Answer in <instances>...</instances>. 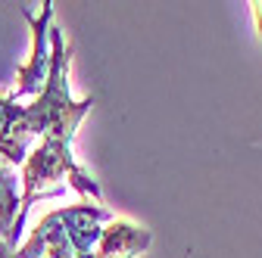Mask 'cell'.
<instances>
[{
  "mask_svg": "<svg viewBox=\"0 0 262 258\" xmlns=\"http://www.w3.org/2000/svg\"><path fill=\"white\" fill-rule=\"evenodd\" d=\"M113 212L103 205H66L44 215L25 243H19V258H81L91 255L103 237Z\"/></svg>",
  "mask_w": 262,
  "mask_h": 258,
  "instance_id": "6da1fadb",
  "label": "cell"
},
{
  "mask_svg": "<svg viewBox=\"0 0 262 258\" xmlns=\"http://www.w3.org/2000/svg\"><path fill=\"white\" fill-rule=\"evenodd\" d=\"M22 16L31 22V35H35V44H31V59L19 69V87L16 93H10L19 103V96H38L44 81H47V66H50V19H53V0H44L41 4V16H31L28 10H22Z\"/></svg>",
  "mask_w": 262,
  "mask_h": 258,
  "instance_id": "7a4b0ae2",
  "label": "cell"
},
{
  "mask_svg": "<svg viewBox=\"0 0 262 258\" xmlns=\"http://www.w3.org/2000/svg\"><path fill=\"white\" fill-rule=\"evenodd\" d=\"M150 240H153V234L144 224L113 218L103 227V237L97 243V249L91 255H81V258H138L141 252H147Z\"/></svg>",
  "mask_w": 262,
  "mask_h": 258,
  "instance_id": "3957f363",
  "label": "cell"
},
{
  "mask_svg": "<svg viewBox=\"0 0 262 258\" xmlns=\"http://www.w3.org/2000/svg\"><path fill=\"white\" fill-rule=\"evenodd\" d=\"M19 177L16 171L4 162L0 165V240H10L13 224H16V205H19Z\"/></svg>",
  "mask_w": 262,
  "mask_h": 258,
  "instance_id": "277c9868",
  "label": "cell"
},
{
  "mask_svg": "<svg viewBox=\"0 0 262 258\" xmlns=\"http://www.w3.org/2000/svg\"><path fill=\"white\" fill-rule=\"evenodd\" d=\"M0 258H19V252H16L13 246H7L4 240H0Z\"/></svg>",
  "mask_w": 262,
  "mask_h": 258,
  "instance_id": "5b68a950",
  "label": "cell"
},
{
  "mask_svg": "<svg viewBox=\"0 0 262 258\" xmlns=\"http://www.w3.org/2000/svg\"><path fill=\"white\" fill-rule=\"evenodd\" d=\"M253 13H256V25H259V41H262V4H250Z\"/></svg>",
  "mask_w": 262,
  "mask_h": 258,
  "instance_id": "8992f818",
  "label": "cell"
},
{
  "mask_svg": "<svg viewBox=\"0 0 262 258\" xmlns=\"http://www.w3.org/2000/svg\"><path fill=\"white\" fill-rule=\"evenodd\" d=\"M0 165H4V162H0Z\"/></svg>",
  "mask_w": 262,
  "mask_h": 258,
  "instance_id": "52a82bcc",
  "label": "cell"
}]
</instances>
